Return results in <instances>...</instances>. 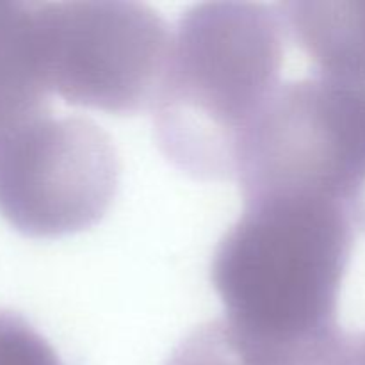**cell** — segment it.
<instances>
[{
  "instance_id": "cell-1",
  "label": "cell",
  "mask_w": 365,
  "mask_h": 365,
  "mask_svg": "<svg viewBox=\"0 0 365 365\" xmlns=\"http://www.w3.org/2000/svg\"><path fill=\"white\" fill-rule=\"evenodd\" d=\"M287 29L278 7L202 2L171 36L152 106L159 148L200 180L237 175L250 132L280 88Z\"/></svg>"
},
{
  "instance_id": "cell-2",
  "label": "cell",
  "mask_w": 365,
  "mask_h": 365,
  "mask_svg": "<svg viewBox=\"0 0 365 365\" xmlns=\"http://www.w3.org/2000/svg\"><path fill=\"white\" fill-rule=\"evenodd\" d=\"M353 245L355 225L335 200L305 195L245 200L210 267L234 341L287 344L339 327Z\"/></svg>"
},
{
  "instance_id": "cell-3",
  "label": "cell",
  "mask_w": 365,
  "mask_h": 365,
  "mask_svg": "<svg viewBox=\"0 0 365 365\" xmlns=\"http://www.w3.org/2000/svg\"><path fill=\"white\" fill-rule=\"evenodd\" d=\"M242 200L330 198L348 214L365 198V81L310 75L282 82L237 166Z\"/></svg>"
},
{
  "instance_id": "cell-4",
  "label": "cell",
  "mask_w": 365,
  "mask_h": 365,
  "mask_svg": "<svg viewBox=\"0 0 365 365\" xmlns=\"http://www.w3.org/2000/svg\"><path fill=\"white\" fill-rule=\"evenodd\" d=\"M50 91L114 114L153 106L171 36L153 7L130 0L38 2Z\"/></svg>"
},
{
  "instance_id": "cell-5",
  "label": "cell",
  "mask_w": 365,
  "mask_h": 365,
  "mask_svg": "<svg viewBox=\"0 0 365 365\" xmlns=\"http://www.w3.org/2000/svg\"><path fill=\"white\" fill-rule=\"evenodd\" d=\"M120 184L113 139L82 116L50 109L0 135V216L31 237L98 223Z\"/></svg>"
},
{
  "instance_id": "cell-6",
  "label": "cell",
  "mask_w": 365,
  "mask_h": 365,
  "mask_svg": "<svg viewBox=\"0 0 365 365\" xmlns=\"http://www.w3.org/2000/svg\"><path fill=\"white\" fill-rule=\"evenodd\" d=\"M277 7L289 39L317 75L365 81V0H292Z\"/></svg>"
},
{
  "instance_id": "cell-7",
  "label": "cell",
  "mask_w": 365,
  "mask_h": 365,
  "mask_svg": "<svg viewBox=\"0 0 365 365\" xmlns=\"http://www.w3.org/2000/svg\"><path fill=\"white\" fill-rule=\"evenodd\" d=\"M38 2L0 0V135L48 109Z\"/></svg>"
},
{
  "instance_id": "cell-8",
  "label": "cell",
  "mask_w": 365,
  "mask_h": 365,
  "mask_svg": "<svg viewBox=\"0 0 365 365\" xmlns=\"http://www.w3.org/2000/svg\"><path fill=\"white\" fill-rule=\"evenodd\" d=\"M166 365H242L230 330L223 319L192 330L178 344Z\"/></svg>"
},
{
  "instance_id": "cell-9",
  "label": "cell",
  "mask_w": 365,
  "mask_h": 365,
  "mask_svg": "<svg viewBox=\"0 0 365 365\" xmlns=\"http://www.w3.org/2000/svg\"><path fill=\"white\" fill-rule=\"evenodd\" d=\"M0 365H63L56 349L24 317L0 310Z\"/></svg>"
},
{
  "instance_id": "cell-10",
  "label": "cell",
  "mask_w": 365,
  "mask_h": 365,
  "mask_svg": "<svg viewBox=\"0 0 365 365\" xmlns=\"http://www.w3.org/2000/svg\"><path fill=\"white\" fill-rule=\"evenodd\" d=\"M360 337H362V356H364V365H365V331H360Z\"/></svg>"
}]
</instances>
